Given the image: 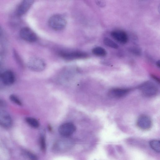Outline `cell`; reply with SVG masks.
Returning <instances> with one entry per match:
<instances>
[{
  "instance_id": "3957f363",
  "label": "cell",
  "mask_w": 160,
  "mask_h": 160,
  "mask_svg": "<svg viewBox=\"0 0 160 160\" xmlns=\"http://www.w3.org/2000/svg\"><path fill=\"white\" fill-rule=\"evenodd\" d=\"M73 145V141L69 139H61L58 140L53 145V150L58 152H65L71 148Z\"/></svg>"
},
{
  "instance_id": "ac0fdd59",
  "label": "cell",
  "mask_w": 160,
  "mask_h": 160,
  "mask_svg": "<svg viewBox=\"0 0 160 160\" xmlns=\"http://www.w3.org/2000/svg\"><path fill=\"white\" fill-rule=\"evenodd\" d=\"M9 99L12 102L19 106L22 105V102L19 98L16 95L12 94L9 96Z\"/></svg>"
},
{
  "instance_id": "9a60e30c",
  "label": "cell",
  "mask_w": 160,
  "mask_h": 160,
  "mask_svg": "<svg viewBox=\"0 0 160 160\" xmlns=\"http://www.w3.org/2000/svg\"><path fill=\"white\" fill-rule=\"evenodd\" d=\"M25 121L28 125L32 128H37L39 126L38 121L34 118L27 117L25 118Z\"/></svg>"
},
{
  "instance_id": "9c48e42d",
  "label": "cell",
  "mask_w": 160,
  "mask_h": 160,
  "mask_svg": "<svg viewBox=\"0 0 160 160\" xmlns=\"http://www.w3.org/2000/svg\"><path fill=\"white\" fill-rule=\"evenodd\" d=\"M0 78L4 85L9 86L13 84L15 81V76L13 72L8 70L0 75Z\"/></svg>"
},
{
  "instance_id": "d4e9b609",
  "label": "cell",
  "mask_w": 160,
  "mask_h": 160,
  "mask_svg": "<svg viewBox=\"0 0 160 160\" xmlns=\"http://www.w3.org/2000/svg\"><path fill=\"white\" fill-rule=\"evenodd\" d=\"M2 57L0 55V66H1V65L2 64Z\"/></svg>"
},
{
  "instance_id": "4fadbf2b",
  "label": "cell",
  "mask_w": 160,
  "mask_h": 160,
  "mask_svg": "<svg viewBox=\"0 0 160 160\" xmlns=\"http://www.w3.org/2000/svg\"><path fill=\"white\" fill-rule=\"evenodd\" d=\"M130 90L125 88H114L110 90L108 92V96L113 98H119L126 95Z\"/></svg>"
},
{
  "instance_id": "7a4b0ae2",
  "label": "cell",
  "mask_w": 160,
  "mask_h": 160,
  "mask_svg": "<svg viewBox=\"0 0 160 160\" xmlns=\"http://www.w3.org/2000/svg\"><path fill=\"white\" fill-rule=\"evenodd\" d=\"M139 89L144 95L148 97L155 96L158 90L156 85L150 81L146 82L142 84L139 87Z\"/></svg>"
},
{
  "instance_id": "8fae6325",
  "label": "cell",
  "mask_w": 160,
  "mask_h": 160,
  "mask_svg": "<svg viewBox=\"0 0 160 160\" xmlns=\"http://www.w3.org/2000/svg\"><path fill=\"white\" fill-rule=\"evenodd\" d=\"M137 125L138 127L142 129H148L151 128L152 125L151 119L147 115H142L138 118Z\"/></svg>"
},
{
  "instance_id": "5bb4252c",
  "label": "cell",
  "mask_w": 160,
  "mask_h": 160,
  "mask_svg": "<svg viewBox=\"0 0 160 160\" xmlns=\"http://www.w3.org/2000/svg\"><path fill=\"white\" fill-rule=\"evenodd\" d=\"M92 53L95 55L100 57L105 56L107 53L106 50L100 47H96L92 50Z\"/></svg>"
},
{
  "instance_id": "30bf717a",
  "label": "cell",
  "mask_w": 160,
  "mask_h": 160,
  "mask_svg": "<svg viewBox=\"0 0 160 160\" xmlns=\"http://www.w3.org/2000/svg\"><path fill=\"white\" fill-rule=\"evenodd\" d=\"M111 35L114 39L122 44L127 43L128 40L127 33L123 30H115L112 31L111 32Z\"/></svg>"
},
{
  "instance_id": "2e32d148",
  "label": "cell",
  "mask_w": 160,
  "mask_h": 160,
  "mask_svg": "<svg viewBox=\"0 0 160 160\" xmlns=\"http://www.w3.org/2000/svg\"><path fill=\"white\" fill-rule=\"evenodd\" d=\"M104 43L107 46L114 49H117L118 45L113 41L108 38H105L103 40Z\"/></svg>"
},
{
  "instance_id": "ffe728a7",
  "label": "cell",
  "mask_w": 160,
  "mask_h": 160,
  "mask_svg": "<svg viewBox=\"0 0 160 160\" xmlns=\"http://www.w3.org/2000/svg\"><path fill=\"white\" fill-rule=\"evenodd\" d=\"M24 152L25 156L30 160H38L37 156L30 152L25 151Z\"/></svg>"
},
{
  "instance_id": "44dd1931",
  "label": "cell",
  "mask_w": 160,
  "mask_h": 160,
  "mask_svg": "<svg viewBox=\"0 0 160 160\" xmlns=\"http://www.w3.org/2000/svg\"><path fill=\"white\" fill-rule=\"evenodd\" d=\"M129 50L130 52L137 56H140L141 54V50L139 48H131Z\"/></svg>"
},
{
  "instance_id": "484cf974",
  "label": "cell",
  "mask_w": 160,
  "mask_h": 160,
  "mask_svg": "<svg viewBox=\"0 0 160 160\" xmlns=\"http://www.w3.org/2000/svg\"><path fill=\"white\" fill-rule=\"evenodd\" d=\"M2 28L0 26V36L2 34Z\"/></svg>"
},
{
  "instance_id": "e0dca14e",
  "label": "cell",
  "mask_w": 160,
  "mask_h": 160,
  "mask_svg": "<svg viewBox=\"0 0 160 160\" xmlns=\"http://www.w3.org/2000/svg\"><path fill=\"white\" fill-rule=\"evenodd\" d=\"M149 145L153 150L157 152H160V141L159 140H154L151 141L149 142Z\"/></svg>"
},
{
  "instance_id": "cb8c5ba5",
  "label": "cell",
  "mask_w": 160,
  "mask_h": 160,
  "mask_svg": "<svg viewBox=\"0 0 160 160\" xmlns=\"http://www.w3.org/2000/svg\"><path fill=\"white\" fill-rule=\"evenodd\" d=\"M156 65L158 67H160V60H158L156 62Z\"/></svg>"
},
{
  "instance_id": "4316f807",
  "label": "cell",
  "mask_w": 160,
  "mask_h": 160,
  "mask_svg": "<svg viewBox=\"0 0 160 160\" xmlns=\"http://www.w3.org/2000/svg\"></svg>"
},
{
  "instance_id": "603a6c76",
  "label": "cell",
  "mask_w": 160,
  "mask_h": 160,
  "mask_svg": "<svg viewBox=\"0 0 160 160\" xmlns=\"http://www.w3.org/2000/svg\"><path fill=\"white\" fill-rule=\"evenodd\" d=\"M101 63L102 64L107 65H108L110 64L109 62H107L106 61H102Z\"/></svg>"
},
{
  "instance_id": "8992f818",
  "label": "cell",
  "mask_w": 160,
  "mask_h": 160,
  "mask_svg": "<svg viewBox=\"0 0 160 160\" xmlns=\"http://www.w3.org/2000/svg\"><path fill=\"white\" fill-rule=\"evenodd\" d=\"M20 36L22 39L29 42H35L38 38L34 32L28 27H24L21 29Z\"/></svg>"
},
{
  "instance_id": "d6986e66",
  "label": "cell",
  "mask_w": 160,
  "mask_h": 160,
  "mask_svg": "<svg viewBox=\"0 0 160 160\" xmlns=\"http://www.w3.org/2000/svg\"><path fill=\"white\" fill-rule=\"evenodd\" d=\"M40 143L41 149L44 151L46 150V145L45 137L42 134H41L40 138Z\"/></svg>"
},
{
  "instance_id": "7c38bea8",
  "label": "cell",
  "mask_w": 160,
  "mask_h": 160,
  "mask_svg": "<svg viewBox=\"0 0 160 160\" xmlns=\"http://www.w3.org/2000/svg\"><path fill=\"white\" fill-rule=\"evenodd\" d=\"M34 1L32 0H25L22 1L16 10V13L19 16L24 14L29 9Z\"/></svg>"
},
{
  "instance_id": "5b68a950",
  "label": "cell",
  "mask_w": 160,
  "mask_h": 160,
  "mask_svg": "<svg viewBox=\"0 0 160 160\" xmlns=\"http://www.w3.org/2000/svg\"><path fill=\"white\" fill-rule=\"evenodd\" d=\"M59 55L63 58L71 60L77 59L84 58L88 57V54L80 51L61 52Z\"/></svg>"
},
{
  "instance_id": "6da1fadb",
  "label": "cell",
  "mask_w": 160,
  "mask_h": 160,
  "mask_svg": "<svg viewBox=\"0 0 160 160\" xmlns=\"http://www.w3.org/2000/svg\"><path fill=\"white\" fill-rule=\"evenodd\" d=\"M49 26L52 29L59 31L64 29L67 24L65 18L59 14H55L52 16L48 20Z\"/></svg>"
},
{
  "instance_id": "277c9868",
  "label": "cell",
  "mask_w": 160,
  "mask_h": 160,
  "mask_svg": "<svg viewBox=\"0 0 160 160\" xmlns=\"http://www.w3.org/2000/svg\"><path fill=\"white\" fill-rule=\"evenodd\" d=\"M27 66L32 70L41 71L45 68L46 64L42 58L37 57H32L28 60Z\"/></svg>"
},
{
  "instance_id": "52a82bcc",
  "label": "cell",
  "mask_w": 160,
  "mask_h": 160,
  "mask_svg": "<svg viewBox=\"0 0 160 160\" xmlns=\"http://www.w3.org/2000/svg\"><path fill=\"white\" fill-rule=\"evenodd\" d=\"M76 128L72 123L70 122L64 123L61 125L58 128L59 134L64 137H68L75 131Z\"/></svg>"
},
{
  "instance_id": "7402d4cb",
  "label": "cell",
  "mask_w": 160,
  "mask_h": 160,
  "mask_svg": "<svg viewBox=\"0 0 160 160\" xmlns=\"http://www.w3.org/2000/svg\"><path fill=\"white\" fill-rule=\"evenodd\" d=\"M95 2L96 4L101 8H103L106 5V2L103 0H96Z\"/></svg>"
},
{
  "instance_id": "ba28073f",
  "label": "cell",
  "mask_w": 160,
  "mask_h": 160,
  "mask_svg": "<svg viewBox=\"0 0 160 160\" xmlns=\"http://www.w3.org/2000/svg\"><path fill=\"white\" fill-rule=\"evenodd\" d=\"M12 124V120L10 115L4 110H0V126L5 128H10Z\"/></svg>"
}]
</instances>
